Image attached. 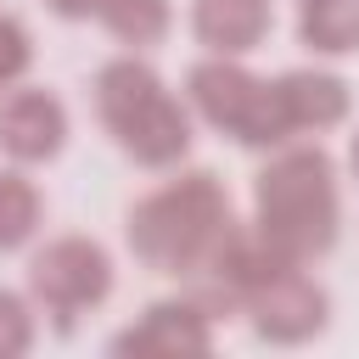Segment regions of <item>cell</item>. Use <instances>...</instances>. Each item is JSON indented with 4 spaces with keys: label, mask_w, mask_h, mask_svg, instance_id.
Wrapping results in <instances>:
<instances>
[{
    "label": "cell",
    "mask_w": 359,
    "mask_h": 359,
    "mask_svg": "<svg viewBox=\"0 0 359 359\" xmlns=\"http://www.w3.org/2000/svg\"><path fill=\"white\" fill-rule=\"evenodd\" d=\"M252 230L292 264H314L342 236V185L320 140H286L252 180Z\"/></svg>",
    "instance_id": "obj_1"
},
{
    "label": "cell",
    "mask_w": 359,
    "mask_h": 359,
    "mask_svg": "<svg viewBox=\"0 0 359 359\" xmlns=\"http://www.w3.org/2000/svg\"><path fill=\"white\" fill-rule=\"evenodd\" d=\"M230 230H236L230 191L208 168H174V180L146 191L123 219V241L135 264L151 275H174V280H191L224 247Z\"/></svg>",
    "instance_id": "obj_2"
},
{
    "label": "cell",
    "mask_w": 359,
    "mask_h": 359,
    "mask_svg": "<svg viewBox=\"0 0 359 359\" xmlns=\"http://www.w3.org/2000/svg\"><path fill=\"white\" fill-rule=\"evenodd\" d=\"M95 118L101 129L112 135V146L135 163V168H151V174H168L191 157V107L185 95L168 90V79L140 56V50H123L112 62L95 67Z\"/></svg>",
    "instance_id": "obj_3"
},
{
    "label": "cell",
    "mask_w": 359,
    "mask_h": 359,
    "mask_svg": "<svg viewBox=\"0 0 359 359\" xmlns=\"http://www.w3.org/2000/svg\"><path fill=\"white\" fill-rule=\"evenodd\" d=\"M185 107H191V118H202L208 129L230 135L247 151H275V146L292 140V129L280 118L275 79H258L241 56H202V62H191Z\"/></svg>",
    "instance_id": "obj_4"
},
{
    "label": "cell",
    "mask_w": 359,
    "mask_h": 359,
    "mask_svg": "<svg viewBox=\"0 0 359 359\" xmlns=\"http://www.w3.org/2000/svg\"><path fill=\"white\" fill-rule=\"evenodd\" d=\"M112 286H118V269L95 236H50L28 258V297L56 331H73L79 314L112 297Z\"/></svg>",
    "instance_id": "obj_5"
},
{
    "label": "cell",
    "mask_w": 359,
    "mask_h": 359,
    "mask_svg": "<svg viewBox=\"0 0 359 359\" xmlns=\"http://www.w3.org/2000/svg\"><path fill=\"white\" fill-rule=\"evenodd\" d=\"M236 314H247V325H252L258 342L297 348V342H314L331 325V292L309 275V264L280 258V264H269L247 286V297H241Z\"/></svg>",
    "instance_id": "obj_6"
},
{
    "label": "cell",
    "mask_w": 359,
    "mask_h": 359,
    "mask_svg": "<svg viewBox=\"0 0 359 359\" xmlns=\"http://www.w3.org/2000/svg\"><path fill=\"white\" fill-rule=\"evenodd\" d=\"M112 353L135 359H180V353H213V309H202L191 292L146 303L118 337Z\"/></svg>",
    "instance_id": "obj_7"
},
{
    "label": "cell",
    "mask_w": 359,
    "mask_h": 359,
    "mask_svg": "<svg viewBox=\"0 0 359 359\" xmlns=\"http://www.w3.org/2000/svg\"><path fill=\"white\" fill-rule=\"evenodd\" d=\"M67 135H73V118H67L62 95L17 90V84L0 95V157L6 163H17V168L56 163L67 151Z\"/></svg>",
    "instance_id": "obj_8"
},
{
    "label": "cell",
    "mask_w": 359,
    "mask_h": 359,
    "mask_svg": "<svg viewBox=\"0 0 359 359\" xmlns=\"http://www.w3.org/2000/svg\"><path fill=\"white\" fill-rule=\"evenodd\" d=\"M275 95H280V118H286L292 140L297 135H325V129L348 123V112H353V90L331 67H286L275 79Z\"/></svg>",
    "instance_id": "obj_9"
},
{
    "label": "cell",
    "mask_w": 359,
    "mask_h": 359,
    "mask_svg": "<svg viewBox=\"0 0 359 359\" xmlns=\"http://www.w3.org/2000/svg\"><path fill=\"white\" fill-rule=\"evenodd\" d=\"M275 28L269 0H191V39L208 56H252Z\"/></svg>",
    "instance_id": "obj_10"
},
{
    "label": "cell",
    "mask_w": 359,
    "mask_h": 359,
    "mask_svg": "<svg viewBox=\"0 0 359 359\" xmlns=\"http://www.w3.org/2000/svg\"><path fill=\"white\" fill-rule=\"evenodd\" d=\"M297 45L309 56H353L359 0H297Z\"/></svg>",
    "instance_id": "obj_11"
},
{
    "label": "cell",
    "mask_w": 359,
    "mask_h": 359,
    "mask_svg": "<svg viewBox=\"0 0 359 359\" xmlns=\"http://www.w3.org/2000/svg\"><path fill=\"white\" fill-rule=\"evenodd\" d=\"M39 230H45V191L28 180V168L6 163L0 168V252L34 247Z\"/></svg>",
    "instance_id": "obj_12"
},
{
    "label": "cell",
    "mask_w": 359,
    "mask_h": 359,
    "mask_svg": "<svg viewBox=\"0 0 359 359\" xmlns=\"http://www.w3.org/2000/svg\"><path fill=\"white\" fill-rule=\"evenodd\" d=\"M95 22H101L123 50H140V56H146L151 45L168 39V28H174V0H101Z\"/></svg>",
    "instance_id": "obj_13"
},
{
    "label": "cell",
    "mask_w": 359,
    "mask_h": 359,
    "mask_svg": "<svg viewBox=\"0 0 359 359\" xmlns=\"http://www.w3.org/2000/svg\"><path fill=\"white\" fill-rule=\"evenodd\" d=\"M39 337V309L28 292L0 286V359H22Z\"/></svg>",
    "instance_id": "obj_14"
},
{
    "label": "cell",
    "mask_w": 359,
    "mask_h": 359,
    "mask_svg": "<svg viewBox=\"0 0 359 359\" xmlns=\"http://www.w3.org/2000/svg\"><path fill=\"white\" fill-rule=\"evenodd\" d=\"M28 67H34V34H28L22 17L0 11V95H6L11 84H22Z\"/></svg>",
    "instance_id": "obj_15"
},
{
    "label": "cell",
    "mask_w": 359,
    "mask_h": 359,
    "mask_svg": "<svg viewBox=\"0 0 359 359\" xmlns=\"http://www.w3.org/2000/svg\"><path fill=\"white\" fill-rule=\"evenodd\" d=\"M45 6L62 22H95V11H101V0H45Z\"/></svg>",
    "instance_id": "obj_16"
},
{
    "label": "cell",
    "mask_w": 359,
    "mask_h": 359,
    "mask_svg": "<svg viewBox=\"0 0 359 359\" xmlns=\"http://www.w3.org/2000/svg\"><path fill=\"white\" fill-rule=\"evenodd\" d=\"M348 174H353V185H359V129L348 135Z\"/></svg>",
    "instance_id": "obj_17"
}]
</instances>
